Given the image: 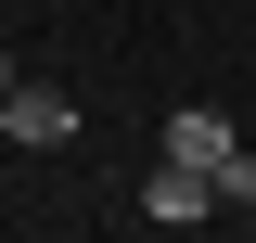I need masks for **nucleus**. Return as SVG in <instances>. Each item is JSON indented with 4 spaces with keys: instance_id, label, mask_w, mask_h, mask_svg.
I'll return each instance as SVG.
<instances>
[{
    "instance_id": "39448f33",
    "label": "nucleus",
    "mask_w": 256,
    "mask_h": 243,
    "mask_svg": "<svg viewBox=\"0 0 256 243\" xmlns=\"http://www.w3.org/2000/svg\"><path fill=\"white\" fill-rule=\"evenodd\" d=\"M13 77H26V64H13V52H0V90H13Z\"/></svg>"
},
{
    "instance_id": "7ed1b4c3",
    "label": "nucleus",
    "mask_w": 256,
    "mask_h": 243,
    "mask_svg": "<svg viewBox=\"0 0 256 243\" xmlns=\"http://www.w3.org/2000/svg\"><path fill=\"white\" fill-rule=\"evenodd\" d=\"M166 154H180V166H205V180H218L230 154H244V128H230L218 102H166Z\"/></svg>"
},
{
    "instance_id": "f257e3e1",
    "label": "nucleus",
    "mask_w": 256,
    "mask_h": 243,
    "mask_svg": "<svg viewBox=\"0 0 256 243\" xmlns=\"http://www.w3.org/2000/svg\"><path fill=\"white\" fill-rule=\"evenodd\" d=\"M141 218H154V230H205V218H218V180H205V166H180V154H166L154 180H141Z\"/></svg>"
},
{
    "instance_id": "20e7f679",
    "label": "nucleus",
    "mask_w": 256,
    "mask_h": 243,
    "mask_svg": "<svg viewBox=\"0 0 256 243\" xmlns=\"http://www.w3.org/2000/svg\"><path fill=\"white\" fill-rule=\"evenodd\" d=\"M230 205H256V141H244V154L218 166V218H230Z\"/></svg>"
},
{
    "instance_id": "f03ea898",
    "label": "nucleus",
    "mask_w": 256,
    "mask_h": 243,
    "mask_svg": "<svg viewBox=\"0 0 256 243\" xmlns=\"http://www.w3.org/2000/svg\"><path fill=\"white\" fill-rule=\"evenodd\" d=\"M0 128H13L26 154H64V141H77V102L38 90V77H13V90H0Z\"/></svg>"
}]
</instances>
